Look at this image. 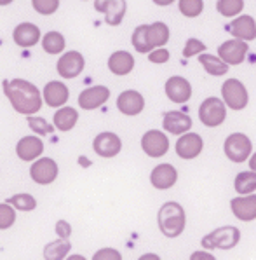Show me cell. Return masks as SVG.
<instances>
[{
  "instance_id": "obj_1",
  "label": "cell",
  "mask_w": 256,
  "mask_h": 260,
  "mask_svg": "<svg viewBox=\"0 0 256 260\" xmlns=\"http://www.w3.org/2000/svg\"><path fill=\"white\" fill-rule=\"evenodd\" d=\"M4 93L18 114L31 115L42 109V94L39 87L25 79L4 81Z\"/></svg>"
},
{
  "instance_id": "obj_2",
  "label": "cell",
  "mask_w": 256,
  "mask_h": 260,
  "mask_svg": "<svg viewBox=\"0 0 256 260\" xmlns=\"http://www.w3.org/2000/svg\"><path fill=\"white\" fill-rule=\"evenodd\" d=\"M167 41H169V28L162 21L136 26L133 31V39H131L134 49L141 54L150 53L155 47H164Z\"/></svg>"
},
{
  "instance_id": "obj_3",
  "label": "cell",
  "mask_w": 256,
  "mask_h": 260,
  "mask_svg": "<svg viewBox=\"0 0 256 260\" xmlns=\"http://www.w3.org/2000/svg\"><path fill=\"white\" fill-rule=\"evenodd\" d=\"M185 211L181 205L169 201L159 210V229L166 238H178L185 231Z\"/></svg>"
},
{
  "instance_id": "obj_4",
  "label": "cell",
  "mask_w": 256,
  "mask_h": 260,
  "mask_svg": "<svg viewBox=\"0 0 256 260\" xmlns=\"http://www.w3.org/2000/svg\"><path fill=\"white\" fill-rule=\"evenodd\" d=\"M241 239V231L234 225H227V227H220L214 229L213 233H209L207 236H204L201 245L207 250H230L239 243Z\"/></svg>"
},
{
  "instance_id": "obj_5",
  "label": "cell",
  "mask_w": 256,
  "mask_h": 260,
  "mask_svg": "<svg viewBox=\"0 0 256 260\" xmlns=\"http://www.w3.org/2000/svg\"><path fill=\"white\" fill-rule=\"evenodd\" d=\"M199 117H201V122L207 127L220 126L227 117L225 103H223L222 100L214 98V96L204 100L201 109H199Z\"/></svg>"
},
{
  "instance_id": "obj_6",
  "label": "cell",
  "mask_w": 256,
  "mask_h": 260,
  "mask_svg": "<svg viewBox=\"0 0 256 260\" xmlns=\"http://www.w3.org/2000/svg\"><path fill=\"white\" fill-rule=\"evenodd\" d=\"M251 150H253L251 140L242 133H234L225 140V154L234 162H244L249 159Z\"/></svg>"
},
{
  "instance_id": "obj_7",
  "label": "cell",
  "mask_w": 256,
  "mask_h": 260,
  "mask_svg": "<svg viewBox=\"0 0 256 260\" xmlns=\"http://www.w3.org/2000/svg\"><path fill=\"white\" fill-rule=\"evenodd\" d=\"M222 94L232 110H242L247 105V89L239 79H229L223 84Z\"/></svg>"
},
{
  "instance_id": "obj_8",
  "label": "cell",
  "mask_w": 256,
  "mask_h": 260,
  "mask_svg": "<svg viewBox=\"0 0 256 260\" xmlns=\"http://www.w3.org/2000/svg\"><path fill=\"white\" fill-rule=\"evenodd\" d=\"M58 173H59L58 162L51 157H42V159L37 157V161L30 168V177L39 185H49V183H53L58 178Z\"/></svg>"
},
{
  "instance_id": "obj_9",
  "label": "cell",
  "mask_w": 256,
  "mask_h": 260,
  "mask_svg": "<svg viewBox=\"0 0 256 260\" xmlns=\"http://www.w3.org/2000/svg\"><path fill=\"white\" fill-rule=\"evenodd\" d=\"M94 9L105 14V21L110 26H117L122 23L127 11L126 0H94Z\"/></svg>"
},
{
  "instance_id": "obj_10",
  "label": "cell",
  "mask_w": 256,
  "mask_h": 260,
  "mask_svg": "<svg viewBox=\"0 0 256 260\" xmlns=\"http://www.w3.org/2000/svg\"><path fill=\"white\" fill-rule=\"evenodd\" d=\"M141 149L149 157H162L167 150H169V140L162 131L150 129L143 135L141 138Z\"/></svg>"
},
{
  "instance_id": "obj_11",
  "label": "cell",
  "mask_w": 256,
  "mask_h": 260,
  "mask_svg": "<svg viewBox=\"0 0 256 260\" xmlns=\"http://www.w3.org/2000/svg\"><path fill=\"white\" fill-rule=\"evenodd\" d=\"M84 65H86V61H84V56L79 51H68L58 59L56 70L63 79H75L77 75L82 74Z\"/></svg>"
},
{
  "instance_id": "obj_12",
  "label": "cell",
  "mask_w": 256,
  "mask_h": 260,
  "mask_svg": "<svg viewBox=\"0 0 256 260\" xmlns=\"http://www.w3.org/2000/svg\"><path fill=\"white\" fill-rule=\"evenodd\" d=\"M93 149L99 157H105V159L115 157L122 149V140L115 133H112V131H103V133H99L94 138Z\"/></svg>"
},
{
  "instance_id": "obj_13",
  "label": "cell",
  "mask_w": 256,
  "mask_h": 260,
  "mask_svg": "<svg viewBox=\"0 0 256 260\" xmlns=\"http://www.w3.org/2000/svg\"><path fill=\"white\" fill-rule=\"evenodd\" d=\"M110 98V89L105 86H93L84 89L79 94V105L84 110H94L99 109L101 105H105Z\"/></svg>"
},
{
  "instance_id": "obj_14",
  "label": "cell",
  "mask_w": 256,
  "mask_h": 260,
  "mask_svg": "<svg viewBox=\"0 0 256 260\" xmlns=\"http://www.w3.org/2000/svg\"><path fill=\"white\" fill-rule=\"evenodd\" d=\"M247 54V44L244 41H227L218 47V56L227 65H239L244 61Z\"/></svg>"
},
{
  "instance_id": "obj_15",
  "label": "cell",
  "mask_w": 256,
  "mask_h": 260,
  "mask_svg": "<svg viewBox=\"0 0 256 260\" xmlns=\"http://www.w3.org/2000/svg\"><path fill=\"white\" fill-rule=\"evenodd\" d=\"M117 109L121 110L124 115L134 117V115L141 114L143 109H145V98H143L141 93H138V91L127 89V91H124V93L119 94Z\"/></svg>"
},
{
  "instance_id": "obj_16",
  "label": "cell",
  "mask_w": 256,
  "mask_h": 260,
  "mask_svg": "<svg viewBox=\"0 0 256 260\" xmlns=\"http://www.w3.org/2000/svg\"><path fill=\"white\" fill-rule=\"evenodd\" d=\"M204 142L197 133H183V137L176 142V154L181 159H195L202 152Z\"/></svg>"
},
{
  "instance_id": "obj_17",
  "label": "cell",
  "mask_w": 256,
  "mask_h": 260,
  "mask_svg": "<svg viewBox=\"0 0 256 260\" xmlns=\"http://www.w3.org/2000/svg\"><path fill=\"white\" fill-rule=\"evenodd\" d=\"M166 94L174 103H187L192 96V86L185 77L173 75L166 82Z\"/></svg>"
},
{
  "instance_id": "obj_18",
  "label": "cell",
  "mask_w": 256,
  "mask_h": 260,
  "mask_svg": "<svg viewBox=\"0 0 256 260\" xmlns=\"http://www.w3.org/2000/svg\"><path fill=\"white\" fill-rule=\"evenodd\" d=\"M44 152V142L37 137H23L16 145V154L21 161H35Z\"/></svg>"
},
{
  "instance_id": "obj_19",
  "label": "cell",
  "mask_w": 256,
  "mask_h": 260,
  "mask_svg": "<svg viewBox=\"0 0 256 260\" xmlns=\"http://www.w3.org/2000/svg\"><path fill=\"white\" fill-rule=\"evenodd\" d=\"M13 39L19 47H33L41 41V28L33 23H19L13 31Z\"/></svg>"
},
{
  "instance_id": "obj_20",
  "label": "cell",
  "mask_w": 256,
  "mask_h": 260,
  "mask_svg": "<svg viewBox=\"0 0 256 260\" xmlns=\"http://www.w3.org/2000/svg\"><path fill=\"white\" fill-rule=\"evenodd\" d=\"M68 98H70V91L63 82L51 81L44 87V102L49 107H54V109L63 107L68 102Z\"/></svg>"
},
{
  "instance_id": "obj_21",
  "label": "cell",
  "mask_w": 256,
  "mask_h": 260,
  "mask_svg": "<svg viewBox=\"0 0 256 260\" xmlns=\"http://www.w3.org/2000/svg\"><path fill=\"white\" fill-rule=\"evenodd\" d=\"M178 180V171L173 165H159L157 168H154L150 175V182L155 189H169L173 187Z\"/></svg>"
},
{
  "instance_id": "obj_22",
  "label": "cell",
  "mask_w": 256,
  "mask_h": 260,
  "mask_svg": "<svg viewBox=\"0 0 256 260\" xmlns=\"http://www.w3.org/2000/svg\"><path fill=\"white\" fill-rule=\"evenodd\" d=\"M162 126H164V129L173 135H183V133H187V131H190L192 119L187 114H183V112L171 110L164 114Z\"/></svg>"
},
{
  "instance_id": "obj_23",
  "label": "cell",
  "mask_w": 256,
  "mask_h": 260,
  "mask_svg": "<svg viewBox=\"0 0 256 260\" xmlns=\"http://www.w3.org/2000/svg\"><path fill=\"white\" fill-rule=\"evenodd\" d=\"M229 30L235 39H239V41L247 42V41H254L256 39V23H254V19L247 14L239 16L237 19H234V21L230 23Z\"/></svg>"
},
{
  "instance_id": "obj_24",
  "label": "cell",
  "mask_w": 256,
  "mask_h": 260,
  "mask_svg": "<svg viewBox=\"0 0 256 260\" xmlns=\"http://www.w3.org/2000/svg\"><path fill=\"white\" fill-rule=\"evenodd\" d=\"M232 213L242 222H251L256 218V196L246 198H234L230 201Z\"/></svg>"
},
{
  "instance_id": "obj_25",
  "label": "cell",
  "mask_w": 256,
  "mask_h": 260,
  "mask_svg": "<svg viewBox=\"0 0 256 260\" xmlns=\"http://www.w3.org/2000/svg\"><path fill=\"white\" fill-rule=\"evenodd\" d=\"M134 69V58L127 51H115L108 58V70L114 75H127Z\"/></svg>"
},
{
  "instance_id": "obj_26",
  "label": "cell",
  "mask_w": 256,
  "mask_h": 260,
  "mask_svg": "<svg viewBox=\"0 0 256 260\" xmlns=\"http://www.w3.org/2000/svg\"><path fill=\"white\" fill-rule=\"evenodd\" d=\"M79 121V114L71 107H59V110L54 114V126L58 131H71Z\"/></svg>"
},
{
  "instance_id": "obj_27",
  "label": "cell",
  "mask_w": 256,
  "mask_h": 260,
  "mask_svg": "<svg viewBox=\"0 0 256 260\" xmlns=\"http://www.w3.org/2000/svg\"><path fill=\"white\" fill-rule=\"evenodd\" d=\"M199 61H201V65L204 67V70H206L209 75H214V77L225 75L227 72H229V65H227L220 56L201 53V56H199Z\"/></svg>"
},
{
  "instance_id": "obj_28",
  "label": "cell",
  "mask_w": 256,
  "mask_h": 260,
  "mask_svg": "<svg viewBox=\"0 0 256 260\" xmlns=\"http://www.w3.org/2000/svg\"><path fill=\"white\" fill-rule=\"evenodd\" d=\"M70 241L65 238H61V239H58V241H54V243H49L46 248H44V258H47V260H61V258H65L66 255H68V251H70Z\"/></svg>"
},
{
  "instance_id": "obj_29",
  "label": "cell",
  "mask_w": 256,
  "mask_h": 260,
  "mask_svg": "<svg viewBox=\"0 0 256 260\" xmlns=\"http://www.w3.org/2000/svg\"><path fill=\"white\" fill-rule=\"evenodd\" d=\"M65 37H63L59 31H49V34L44 35L42 39V47L47 54H59L65 51Z\"/></svg>"
},
{
  "instance_id": "obj_30",
  "label": "cell",
  "mask_w": 256,
  "mask_h": 260,
  "mask_svg": "<svg viewBox=\"0 0 256 260\" xmlns=\"http://www.w3.org/2000/svg\"><path fill=\"white\" fill-rule=\"evenodd\" d=\"M235 190L239 194L246 196L256 190V173L254 171H241V173L235 177Z\"/></svg>"
},
{
  "instance_id": "obj_31",
  "label": "cell",
  "mask_w": 256,
  "mask_h": 260,
  "mask_svg": "<svg viewBox=\"0 0 256 260\" xmlns=\"http://www.w3.org/2000/svg\"><path fill=\"white\" fill-rule=\"evenodd\" d=\"M244 0H218L216 4V11L225 18H234L242 11Z\"/></svg>"
},
{
  "instance_id": "obj_32",
  "label": "cell",
  "mask_w": 256,
  "mask_h": 260,
  "mask_svg": "<svg viewBox=\"0 0 256 260\" xmlns=\"http://www.w3.org/2000/svg\"><path fill=\"white\" fill-rule=\"evenodd\" d=\"M9 205H13V208L19 211H31L37 208V201H35L33 196L30 194H16L11 199H7Z\"/></svg>"
},
{
  "instance_id": "obj_33",
  "label": "cell",
  "mask_w": 256,
  "mask_h": 260,
  "mask_svg": "<svg viewBox=\"0 0 256 260\" xmlns=\"http://www.w3.org/2000/svg\"><path fill=\"white\" fill-rule=\"evenodd\" d=\"M178 7H179V13L187 16V18H197L202 13L204 4L202 0H179Z\"/></svg>"
},
{
  "instance_id": "obj_34",
  "label": "cell",
  "mask_w": 256,
  "mask_h": 260,
  "mask_svg": "<svg viewBox=\"0 0 256 260\" xmlns=\"http://www.w3.org/2000/svg\"><path fill=\"white\" fill-rule=\"evenodd\" d=\"M16 223V211L9 203H0V231L11 229Z\"/></svg>"
},
{
  "instance_id": "obj_35",
  "label": "cell",
  "mask_w": 256,
  "mask_h": 260,
  "mask_svg": "<svg viewBox=\"0 0 256 260\" xmlns=\"http://www.w3.org/2000/svg\"><path fill=\"white\" fill-rule=\"evenodd\" d=\"M28 126L31 131H35L37 135H51L53 133V126L46 121L44 117H35L33 114L28 115Z\"/></svg>"
},
{
  "instance_id": "obj_36",
  "label": "cell",
  "mask_w": 256,
  "mask_h": 260,
  "mask_svg": "<svg viewBox=\"0 0 256 260\" xmlns=\"http://www.w3.org/2000/svg\"><path fill=\"white\" fill-rule=\"evenodd\" d=\"M31 6L42 16H51L58 11L59 0H31Z\"/></svg>"
},
{
  "instance_id": "obj_37",
  "label": "cell",
  "mask_w": 256,
  "mask_h": 260,
  "mask_svg": "<svg viewBox=\"0 0 256 260\" xmlns=\"http://www.w3.org/2000/svg\"><path fill=\"white\" fill-rule=\"evenodd\" d=\"M204 51H206V44L201 42L199 39H189L185 47H183V56H185V58H192V56L201 54Z\"/></svg>"
},
{
  "instance_id": "obj_38",
  "label": "cell",
  "mask_w": 256,
  "mask_h": 260,
  "mask_svg": "<svg viewBox=\"0 0 256 260\" xmlns=\"http://www.w3.org/2000/svg\"><path fill=\"white\" fill-rule=\"evenodd\" d=\"M94 260H121V253L114 248H103V250L96 251L94 253Z\"/></svg>"
},
{
  "instance_id": "obj_39",
  "label": "cell",
  "mask_w": 256,
  "mask_h": 260,
  "mask_svg": "<svg viewBox=\"0 0 256 260\" xmlns=\"http://www.w3.org/2000/svg\"><path fill=\"white\" fill-rule=\"evenodd\" d=\"M149 59L152 63H166L169 61V51L166 47H157V49L150 51Z\"/></svg>"
},
{
  "instance_id": "obj_40",
  "label": "cell",
  "mask_w": 256,
  "mask_h": 260,
  "mask_svg": "<svg viewBox=\"0 0 256 260\" xmlns=\"http://www.w3.org/2000/svg\"><path fill=\"white\" fill-rule=\"evenodd\" d=\"M56 233H58L59 238L68 239L71 236V225L66 222V220H59V222L56 223Z\"/></svg>"
},
{
  "instance_id": "obj_41",
  "label": "cell",
  "mask_w": 256,
  "mask_h": 260,
  "mask_svg": "<svg viewBox=\"0 0 256 260\" xmlns=\"http://www.w3.org/2000/svg\"><path fill=\"white\" fill-rule=\"evenodd\" d=\"M192 260H197V258H207V260H213L214 257L211 253H204V251H195L194 255L190 257Z\"/></svg>"
},
{
  "instance_id": "obj_42",
  "label": "cell",
  "mask_w": 256,
  "mask_h": 260,
  "mask_svg": "<svg viewBox=\"0 0 256 260\" xmlns=\"http://www.w3.org/2000/svg\"><path fill=\"white\" fill-rule=\"evenodd\" d=\"M174 0H154V4L155 6H161V7H164V6H171Z\"/></svg>"
},
{
  "instance_id": "obj_43",
  "label": "cell",
  "mask_w": 256,
  "mask_h": 260,
  "mask_svg": "<svg viewBox=\"0 0 256 260\" xmlns=\"http://www.w3.org/2000/svg\"><path fill=\"white\" fill-rule=\"evenodd\" d=\"M249 168L256 173V154H253V157L249 159Z\"/></svg>"
},
{
  "instance_id": "obj_44",
  "label": "cell",
  "mask_w": 256,
  "mask_h": 260,
  "mask_svg": "<svg viewBox=\"0 0 256 260\" xmlns=\"http://www.w3.org/2000/svg\"><path fill=\"white\" fill-rule=\"evenodd\" d=\"M14 2V0H0V6H9V4H13Z\"/></svg>"
},
{
  "instance_id": "obj_45",
  "label": "cell",
  "mask_w": 256,
  "mask_h": 260,
  "mask_svg": "<svg viewBox=\"0 0 256 260\" xmlns=\"http://www.w3.org/2000/svg\"><path fill=\"white\" fill-rule=\"evenodd\" d=\"M141 258H157V255H143Z\"/></svg>"
}]
</instances>
